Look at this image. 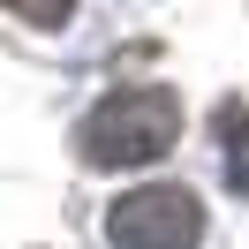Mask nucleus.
<instances>
[{
    "label": "nucleus",
    "mask_w": 249,
    "mask_h": 249,
    "mask_svg": "<svg viewBox=\"0 0 249 249\" xmlns=\"http://www.w3.org/2000/svg\"><path fill=\"white\" fill-rule=\"evenodd\" d=\"M212 136H219V174H227V189L249 196V106H242V98H219Z\"/></svg>",
    "instance_id": "3"
},
{
    "label": "nucleus",
    "mask_w": 249,
    "mask_h": 249,
    "mask_svg": "<svg viewBox=\"0 0 249 249\" xmlns=\"http://www.w3.org/2000/svg\"><path fill=\"white\" fill-rule=\"evenodd\" d=\"M181 136V98L159 91V83H136V91H106L76 128L83 166H151V159L174 151Z\"/></svg>",
    "instance_id": "1"
},
{
    "label": "nucleus",
    "mask_w": 249,
    "mask_h": 249,
    "mask_svg": "<svg viewBox=\"0 0 249 249\" xmlns=\"http://www.w3.org/2000/svg\"><path fill=\"white\" fill-rule=\"evenodd\" d=\"M106 242L113 249H196L204 242V204H196V189H181V181L128 189L106 212Z\"/></svg>",
    "instance_id": "2"
},
{
    "label": "nucleus",
    "mask_w": 249,
    "mask_h": 249,
    "mask_svg": "<svg viewBox=\"0 0 249 249\" xmlns=\"http://www.w3.org/2000/svg\"><path fill=\"white\" fill-rule=\"evenodd\" d=\"M0 8H16V16H23V23H38V31H61L76 0H0Z\"/></svg>",
    "instance_id": "4"
}]
</instances>
